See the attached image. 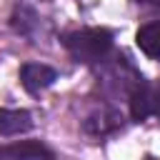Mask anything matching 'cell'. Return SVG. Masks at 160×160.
I'll return each instance as SVG.
<instances>
[{"label":"cell","instance_id":"8","mask_svg":"<svg viewBox=\"0 0 160 160\" xmlns=\"http://www.w3.org/2000/svg\"><path fill=\"white\" fill-rule=\"evenodd\" d=\"M138 2H145V5H158L160 0H138Z\"/></svg>","mask_w":160,"mask_h":160},{"label":"cell","instance_id":"2","mask_svg":"<svg viewBox=\"0 0 160 160\" xmlns=\"http://www.w3.org/2000/svg\"><path fill=\"white\" fill-rule=\"evenodd\" d=\"M52 150L40 140H18L0 145V160H52Z\"/></svg>","mask_w":160,"mask_h":160},{"label":"cell","instance_id":"1","mask_svg":"<svg viewBox=\"0 0 160 160\" xmlns=\"http://www.w3.org/2000/svg\"><path fill=\"white\" fill-rule=\"evenodd\" d=\"M65 50L78 60V62H100L108 58L110 48H112V32L105 28H85V30H75L68 32L62 38Z\"/></svg>","mask_w":160,"mask_h":160},{"label":"cell","instance_id":"7","mask_svg":"<svg viewBox=\"0 0 160 160\" xmlns=\"http://www.w3.org/2000/svg\"><path fill=\"white\" fill-rule=\"evenodd\" d=\"M152 115H155V118L160 120V92L155 95V110H152Z\"/></svg>","mask_w":160,"mask_h":160},{"label":"cell","instance_id":"9","mask_svg":"<svg viewBox=\"0 0 160 160\" xmlns=\"http://www.w3.org/2000/svg\"><path fill=\"white\" fill-rule=\"evenodd\" d=\"M145 160H158V158H145Z\"/></svg>","mask_w":160,"mask_h":160},{"label":"cell","instance_id":"5","mask_svg":"<svg viewBox=\"0 0 160 160\" xmlns=\"http://www.w3.org/2000/svg\"><path fill=\"white\" fill-rule=\"evenodd\" d=\"M32 128V115L28 110H0V135L2 138H15L20 132H28Z\"/></svg>","mask_w":160,"mask_h":160},{"label":"cell","instance_id":"4","mask_svg":"<svg viewBox=\"0 0 160 160\" xmlns=\"http://www.w3.org/2000/svg\"><path fill=\"white\" fill-rule=\"evenodd\" d=\"M155 90L145 82V80H140V82H135L132 88H130V92H128V98H130V115H132V120H145V118H150L152 115V110H155Z\"/></svg>","mask_w":160,"mask_h":160},{"label":"cell","instance_id":"3","mask_svg":"<svg viewBox=\"0 0 160 160\" xmlns=\"http://www.w3.org/2000/svg\"><path fill=\"white\" fill-rule=\"evenodd\" d=\"M58 80V72L50 68V65H42V62H28L20 68V82L28 92H40L45 88H50L52 82Z\"/></svg>","mask_w":160,"mask_h":160},{"label":"cell","instance_id":"6","mask_svg":"<svg viewBox=\"0 0 160 160\" xmlns=\"http://www.w3.org/2000/svg\"><path fill=\"white\" fill-rule=\"evenodd\" d=\"M135 42H138V48H140L148 58L160 60V20L142 25V28L138 30V35H135Z\"/></svg>","mask_w":160,"mask_h":160}]
</instances>
